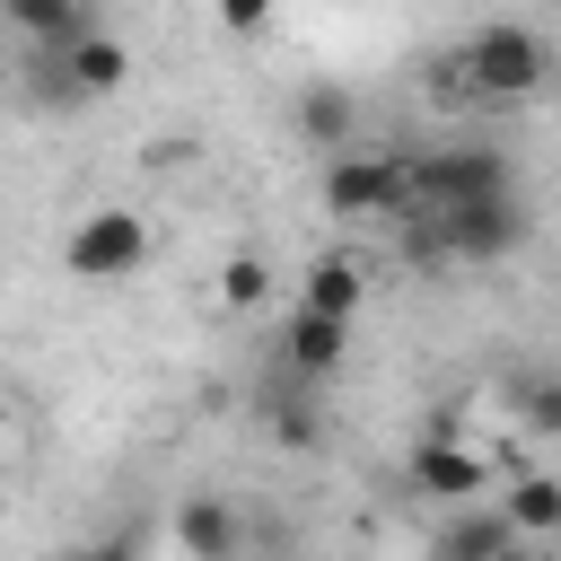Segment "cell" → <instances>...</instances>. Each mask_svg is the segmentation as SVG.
I'll return each instance as SVG.
<instances>
[{"label":"cell","mask_w":561,"mask_h":561,"mask_svg":"<svg viewBox=\"0 0 561 561\" xmlns=\"http://www.w3.org/2000/svg\"><path fill=\"white\" fill-rule=\"evenodd\" d=\"M289 123H298V140H307L316 158H333V149H351V131H359V96H351L342 79H307L298 105H289Z\"/></svg>","instance_id":"cell-8"},{"label":"cell","mask_w":561,"mask_h":561,"mask_svg":"<svg viewBox=\"0 0 561 561\" xmlns=\"http://www.w3.org/2000/svg\"><path fill=\"white\" fill-rule=\"evenodd\" d=\"M61 70H70V88H79V105H96V96H114V88L131 79V44L105 35V26H88L79 44H61Z\"/></svg>","instance_id":"cell-9"},{"label":"cell","mask_w":561,"mask_h":561,"mask_svg":"<svg viewBox=\"0 0 561 561\" xmlns=\"http://www.w3.org/2000/svg\"><path fill=\"white\" fill-rule=\"evenodd\" d=\"M517 543H526V535L508 526V508H465L456 526H438V535H430V552H491V561H500V552H517Z\"/></svg>","instance_id":"cell-14"},{"label":"cell","mask_w":561,"mask_h":561,"mask_svg":"<svg viewBox=\"0 0 561 561\" xmlns=\"http://www.w3.org/2000/svg\"><path fill=\"white\" fill-rule=\"evenodd\" d=\"M438 219V245H447V263H508L517 245H526V202H517V184H491V193H473V202H456V210H430Z\"/></svg>","instance_id":"cell-4"},{"label":"cell","mask_w":561,"mask_h":561,"mask_svg":"<svg viewBox=\"0 0 561 561\" xmlns=\"http://www.w3.org/2000/svg\"><path fill=\"white\" fill-rule=\"evenodd\" d=\"M508 412H517L526 430H543V438H561V377H552V368H526V377L508 386Z\"/></svg>","instance_id":"cell-15"},{"label":"cell","mask_w":561,"mask_h":561,"mask_svg":"<svg viewBox=\"0 0 561 561\" xmlns=\"http://www.w3.org/2000/svg\"><path fill=\"white\" fill-rule=\"evenodd\" d=\"M500 508H508V526H517L526 543H561V482H552V473H517V482L500 491Z\"/></svg>","instance_id":"cell-11"},{"label":"cell","mask_w":561,"mask_h":561,"mask_svg":"<svg viewBox=\"0 0 561 561\" xmlns=\"http://www.w3.org/2000/svg\"><path fill=\"white\" fill-rule=\"evenodd\" d=\"M491 184H517L508 149H491V140H447V149L403 158V210H456V202H473V193H491ZM403 210H394V219H403Z\"/></svg>","instance_id":"cell-2"},{"label":"cell","mask_w":561,"mask_h":561,"mask_svg":"<svg viewBox=\"0 0 561 561\" xmlns=\"http://www.w3.org/2000/svg\"><path fill=\"white\" fill-rule=\"evenodd\" d=\"M175 543H184V552H202V561H228L245 535H237L228 500H184V508H175Z\"/></svg>","instance_id":"cell-13"},{"label":"cell","mask_w":561,"mask_h":561,"mask_svg":"<svg viewBox=\"0 0 561 561\" xmlns=\"http://www.w3.org/2000/svg\"><path fill=\"white\" fill-rule=\"evenodd\" d=\"M324 210H333V219H394V210H403V158L333 149V158H324Z\"/></svg>","instance_id":"cell-5"},{"label":"cell","mask_w":561,"mask_h":561,"mask_svg":"<svg viewBox=\"0 0 561 561\" xmlns=\"http://www.w3.org/2000/svg\"><path fill=\"white\" fill-rule=\"evenodd\" d=\"M263 298H272V263H263V254H228V263H219V307L254 316Z\"/></svg>","instance_id":"cell-16"},{"label":"cell","mask_w":561,"mask_h":561,"mask_svg":"<svg viewBox=\"0 0 561 561\" xmlns=\"http://www.w3.org/2000/svg\"><path fill=\"white\" fill-rule=\"evenodd\" d=\"M473 96H535L543 79H552V53H543V35L535 26H517V18H491V26H473L465 35V53L447 61Z\"/></svg>","instance_id":"cell-1"},{"label":"cell","mask_w":561,"mask_h":561,"mask_svg":"<svg viewBox=\"0 0 561 561\" xmlns=\"http://www.w3.org/2000/svg\"><path fill=\"white\" fill-rule=\"evenodd\" d=\"M210 9H219V26H228V35H263V26L280 18V0H210Z\"/></svg>","instance_id":"cell-18"},{"label":"cell","mask_w":561,"mask_h":561,"mask_svg":"<svg viewBox=\"0 0 561 561\" xmlns=\"http://www.w3.org/2000/svg\"><path fill=\"white\" fill-rule=\"evenodd\" d=\"M0 18H9L35 53H61V44H79V35L96 26V9H88V0H0Z\"/></svg>","instance_id":"cell-10"},{"label":"cell","mask_w":561,"mask_h":561,"mask_svg":"<svg viewBox=\"0 0 561 561\" xmlns=\"http://www.w3.org/2000/svg\"><path fill=\"white\" fill-rule=\"evenodd\" d=\"M412 491H430V500H482V491H491V465H482L465 438L421 430V438H412Z\"/></svg>","instance_id":"cell-7"},{"label":"cell","mask_w":561,"mask_h":561,"mask_svg":"<svg viewBox=\"0 0 561 561\" xmlns=\"http://www.w3.org/2000/svg\"><path fill=\"white\" fill-rule=\"evenodd\" d=\"M140 263H149V219H140V210H123V202L79 210V219H70V237H61V272H70V280H88V289L131 280Z\"/></svg>","instance_id":"cell-3"},{"label":"cell","mask_w":561,"mask_h":561,"mask_svg":"<svg viewBox=\"0 0 561 561\" xmlns=\"http://www.w3.org/2000/svg\"><path fill=\"white\" fill-rule=\"evenodd\" d=\"M263 430H272L280 447H316V412H307V403H263Z\"/></svg>","instance_id":"cell-17"},{"label":"cell","mask_w":561,"mask_h":561,"mask_svg":"<svg viewBox=\"0 0 561 561\" xmlns=\"http://www.w3.org/2000/svg\"><path fill=\"white\" fill-rule=\"evenodd\" d=\"M298 298H307V307H324V316H359L368 280H359V263H351V254H316V263H307V280H298Z\"/></svg>","instance_id":"cell-12"},{"label":"cell","mask_w":561,"mask_h":561,"mask_svg":"<svg viewBox=\"0 0 561 561\" xmlns=\"http://www.w3.org/2000/svg\"><path fill=\"white\" fill-rule=\"evenodd\" d=\"M272 351H280V368H289V377L333 386V377L351 368V316H324V307H307V298H298V307L280 316V342H272Z\"/></svg>","instance_id":"cell-6"}]
</instances>
